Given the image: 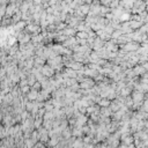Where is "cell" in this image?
<instances>
[{
	"label": "cell",
	"instance_id": "cell-1",
	"mask_svg": "<svg viewBox=\"0 0 148 148\" xmlns=\"http://www.w3.org/2000/svg\"><path fill=\"white\" fill-rule=\"evenodd\" d=\"M23 28H27V22L20 21V22H17L16 24H14V31L21 33V31L23 30Z\"/></svg>",
	"mask_w": 148,
	"mask_h": 148
},
{
	"label": "cell",
	"instance_id": "cell-2",
	"mask_svg": "<svg viewBox=\"0 0 148 148\" xmlns=\"http://www.w3.org/2000/svg\"><path fill=\"white\" fill-rule=\"evenodd\" d=\"M38 95H40V94H38L36 90H31L30 93H28V94H27V101H31V102L37 101Z\"/></svg>",
	"mask_w": 148,
	"mask_h": 148
},
{
	"label": "cell",
	"instance_id": "cell-3",
	"mask_svg": "<svg viewBox=\"0 0 148 148\" xmlns=\"http://www.w3.org/2000/svg\"><path fill=\"white\" fill-rule=\"evenodd\" d=\"M93 86H94V81H93V80H90V79L84 80V81H83V82H81V84H80V87L84 88V89H88V88H92Z\"/></svg>",
	"mask_w": 148,
	"mask_h": 148
},
{
	"label": "cell",
	"instance_id": "cell-4",
	"mask_svg": "<svg viewBox=\"0 0 148 148\" xmlns=\"http://www.w3.org/2000/svg\"><path fill=\"white\" fill-rule=\"evenodd\" d=\"M42 72H43V74L46 75V76H52V74L54 73L53 68H52V67H49V66H44V67L42 68Z\"/></svg>",
	"mask_w": 148,
	"mask_h": 148
},
{
	"label": "cell",
	"instance_id": "cell-5",
	"mask_svg": "<svg viewBox=\"0 0 148 148\" xmlns=\"http://www.w3.org/2000/svg\"><path fill=\"white\" fill-rule=\"evenodd\" d=\"M20 89H21V93H23V94H27V92L30 93V92H29V90H30V87H29V86H24V87L20 88Z\"/></svg>",
	"mask_w": 148,
	"mask_h": 148
},
{
	"label": "cell",
	"instance_id": "cell-6",
	"mask_svg": "<svg viewBox=\"0 0 148 148\" xmlns=\"http://www.w3.org/2000/svg\"><path fill=\"white\" fill-rule=\"evenodd\" d=\"M6 76V70L3 68V67H0V80H1L3 78Z\"/></svg>",
	"mask_w": 148,
	"mask_h": 148
},
{
	"label": "cell",
	"instance_id": "cell-7",
	"mask_svg": "<svg viewBox=\"0 0 148 148\" xmlns=\"http://www.w3.org/2000/svg\"><path fill=\"white\" fill-rule=\"evenodd\" d=\"M57 143H58V139H57L56 137H54V138H52V139L50 140V145H51V146H56Z\"/></svg>",
	"mask_w": 148,
	"mask_h": 148
},
{
	"label": "cell",
	"instance_id": "cell-8",
	"mask_svg": "<svg viewBox=\"0 0 148 148\" xmlns=\"http://www.w3.org/2000/svg\"><path fill=\"white\" fill-rule=\"evenodd\" d=\"M100 104L103 105V106H108V105H109V102H108L106 100H102V101L100 102Z\"/></svg>",
	"mask_w": 148,
	"mask_h": 148
}]
</instances>
